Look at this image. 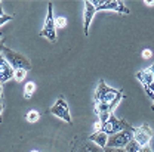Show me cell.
Returning a JSON list of instances; mask_svg holds the SVG:
<instances>
[{
  "instance_id": "obj_1",
  "label": "cell",
  "mask_w": 154,
  "mask_h": 152,
  "mask_svg": "<svg viewBox=\"0 0 154 152\" xmlns=\"http://www.w3.org/2000/svg\"><path fill=\"white\" fill-rule=\"evenodd\" d=\"M123 97V90H116L113 87H108L104 80L98 83L95 90V103H110L114 109L119 105V102Z\"/></svg>"
},
{
  "instance_id": "obj_2",
  "label": "cell",
  "mask_w": 154,
  "mask_h": 152,
  "mask_svg": "<svg viewBox=\"0 0 154 152\" xmlns=\"http://www.w3.org/2000/svg\"><path fill=\"white\" fill-rule=\"evenodd\" d=\"M2 55L9 62V65L14 68V71H17V70L30 71L31 70V64H30V61L24 55H21V53H18V52H15V50H12V49H9V47H6V46L3 47Z\"/></svg>"
},
{
  "instance_id": "obj_3",
  "label": "cell",
  "mask_w": 154,
  "mask_h": 152,
  "mask_svg": "<svg viewBox=\"0 0 154 152\" xmlns=\"http://www.w3.org/2000/svg\"><path fill=\"white\" fill-rule=\"evenodd\" d=\"M134 129L135 127H132L128 121L119 120V118H116L114 115L111 114L110 118L101 126V129H99L98 132H102V133L108 134V136H113V134L120 133V132H123V130H134Z\"/></svg>"
},
{
  "instance_id": "obj_4",
  "label": "cell",
  "mask_w": 154,
  "mask_h": 152,
  "mask_svg": "<svg viewBox=\"0 0 154 152\" xmlns=\"http://www.w3.org/2000/svg\"><path fill=\"white\" fill-rule=\"evenodd\" d=\"M94 6H95V10L101 12V10H114L119 13H123V15H129L131 13V9L125 4V1H120V0H92Z\"/></svg>"
},
{
  "instance_id": "obj_5",
  "label": "cell",
  "mask_w": 154,
  "mask_h": 152,
  "mask_svg": "<svg viewBox=\"0 0 154 152\" xmlns=\"http://www.w3.org/2000/svg\"><path fill=\"white\" fill-rule=\"evenodd\" d=\"M40 37H46L52 43L57 41V25H55V18H54V4L52 3H48V16L45 19L43 30L40 31Z\"/></svg>"
},
{
  "instance_id": "obj_6",
  "label": "cell",
  "mask_w": 154,
  "mask_h": 152,
  "mask_svg": "<svg viewBox=\"0 0 154 152\" xmlns=\"http://www.w3.org/2000/svg\"><path fill=\"white\" fill-rule=\"evenodd\" d=\"M134 139V130H123L120 133L108 136V142L107 146L108 148H122L125 149V146Z\"/></svg>"
},
{
  "instance_id": "obj_7",
  "label": "cell",
  "mask_w": 154,
  "mask_h": 152,
  "mask_svg": "<svg viewBox=\"0 0 154 152\" xmlns=\"http://www.w3.org/2000/svg\"><path fill=\"white\" fill-rule=\"evenodd\" d=\"M51 112L58 117V118H61V120H64L65 123H68V124H71V114H70V109H68V105H67V102H65V99H64V96H59L57 100V103L51 108Z\"/></svg>"
},
{
  "instance_id": "obj_8",
  "label": "cell",
  "mask_w": 154,
  "mask_h": 152,
  "mask_svg": "<svg viewBox=\"0 0 154 152\" xmlns=\"http://www.w3.org/2000/svg\"><path fill=\"white\" fill-rule=\"evenodd\" d=\"M134 139L141 146H147L150 143V140L153 139V130L148 127V124H144L138 129H134Z\"/></svg>"
},
{
  "instance_id": "obj_9",
  "label": "cell",
  "mask_w": 154,
  "mask_h": 152,
  "mask_svg": "<svg viewBox=\"0 0 154 152\" xmlns=\"http://www.w3.org/2000/svg\"><path fill=\"white\" fill-rule=\"evenodd\" d=\"M85 10H83V31H85V36H89V25L94 19V15H95V6L92 1L89 0H85Z\"/></svg>"
},
{
  "instance_id": "obj_10",
  "label": "cell",
  "mask_w": 154,
  "mask_h": 152,
  "mask_svg": "<svg viewBox=\"0 0 154 152\" xmlns=\"http://www.w3.org/2000/svg\"><path fill=\"white\" fill-rule=\"evenodd\" d=\"M15 76L14 68L9 65V62L5 59L3 55H0V83H6L9 80H12Z\"/></svg>"
},
{
  "instance_id": "obj_11",
  "label": "cell",
  "mask_w": 154,
  "mask_h": 152,
  "mask_svg": "<svg viewBox=\"0 0 154 152\" xmlns=\"http://www.w3.org/2000/svg\"><path fill=\"white\" fill-rule=\"evenodd\" d=\"M89 142H94L96 146H99L101 149L107 148V142H108V134L102 133V132H95L89 136Z\"/></svg>"
},
{
  "instance_id": "obj_12",
  "label": "cell",
  "mask_w": 154,
  "mask_h": 152,
  "mask_svg": "<svg viewBox=\"0 0 154 152\" xmlns=\"http://www.w3.org/2000/svg\"><path fill=\"white\" fill-rule=\"evenodd\" d=\"M136 78L141 81V84H148V86L154 81V76L148 71V70H147V68H145V70L138 71V73H136Z\"/></svg>"
},
{
  "instance_id": "obj_13",
  "label": "cell",
  "mask_w": 154,
  "mask_h": 152,
  "mask_svg": "<svg viewBox=\"0 0 154 152\" xmlns=\"http://www.w3.org/2000/svg\"><path fill=\"white\" fill-rule=\"evenodd\" d=\"M34 92H36V83H33V81L25 83V86H24V99H30L34 95Z\"/></svg>"
},
{
  "instance_id": "obj_14",
  "label": "cell",
  "mask_w": 154,
  "mask_h": 152,
  "mask_svg": "<svg viewBox=\"0 0 154 152\" xmlns=\"http://www.w3.org/2000/svg\"><path fill=\"white\" fill-rule=\"evenodd\" d=\"M141 148H142V146H141V145H139L135 139H132V140H131V142L125 146V151H126V152H139V149H141Z\"/></svg>"
},
{
  "instance_id": "obj_15",
  "label": "cell",
  "mask_w": 154,
  "mask_h": 152,
  "mask_svg": "<svg viewBox=\"0 0 154 152\" xmlns=\"http://www.w3.org/2000/svg\"><path fill=\"white\" fill-rule=\"evenodd\" d=\"M38 118H40V114H38L37 111H30L28 114L25 115V120L28 123H37Z\"/></svg>"
},
{
  "instance_id": "obj_16",
  "label": "cell",
  "mask_w": 154,
  "mask_h": 152,
  "mask_svg": "<svg viewBox=\"0 0 154 152\" xmlns=\"http://www.w3.org/2000/svg\"><path fill=\"white\" fill-rule=\"evenodd\" d=\"M79 152H102V151H101L99 146H94V145L89 143V145H85Z\"/></svg>"
},
{
  "instance_id": "obj_17",
  "label": "cell",
  "mask_w": 154,
  "mask_h": 152,
  "mask_svg": "<svg viewBox=\"0 0 154 152\" xmlns=\"http://www.w3.org/2000/svg\"><path fill=\"white\" fill-rule=\"evenodd\" d=\"M27 73H28V71H25V70H17L14 78H15L17 81H22V80L25 78V76H27Z\"/></svg>"
},
{
  "instance_id": "obj_18",
  "label": "cell",
  "mask_w": 154,
  "mask_h": 152,
  "mask_svg": "<svg viewBox=\"0 0 154 152\" xmlns=\"http://www.w3.org/2000/svg\"><path fill=\"white\" fill-rule=\"evenodd\" d=\"M55 25H57V28H64L67 25V19L64 16H58V18H55Z\"/></svg>"
},
{
  "instance_id": "obj_19",
  "label": "cell",
  "mask_w": 154,
  "mask_h": 152,
  "mask_svg": "<svg viewBox=\"0 0 154 152\" xmlns=\"http://www.w3.org/2000/svg\"><path fill=\"white\" fill-rule=\"evenodd\" d=\"M14 16L12 15H3V16H0V27L3 25V24H6L8 21H12Z\"/></svg>"
},
{
  "instance_id": "obj_20",
  "label": "cell",
  "mask_w": 154,
  "mask_h": 152,
  "mask_svg": "<svg viewBox=\"0 0 154 152\" xmlns=\"http://www.w3.org/2000/svg\"><path fill=\"white\" fill-rule=\"evenodd\" d=\"M104 152H126L125 149H122V148H104Z\"/></svg>"
},
{
  "instance_id": "obj_21",
  "label": "cell",
  "mask_w": 154,
  "mask_h": 152,
  "mask_svg": "<svg viewBox=\"0 0 154 152\" xmlns=\"http://www.w3.org/2000/svg\"><path fill=\"white\" fill-rule=\"evenodd\" d=\"M151 56H153V53H151L150 49H144V50H142V58H144V59H148V58H151Z\"/></svg>"
},
{
  "instance_id": "obj_22",
  "label": "cell",
  "mask_w": 154,
  "mask_h": 152,
  "mask_svg": "<svg viewBox=\"0 0 154 152\" xmlns=\"http://www.w3.org/2000/svg\"><path fill=\"white\" fill-rule=\"evenodd\" d=\"M139 152H153V151H151L150 146H142V148L139 149Z\"/></svg>"
},
{
  "instance_id": "obj_23",
  "label": "cell",
  "mask_w": 154,
  "mask_h": 152,
  "mask_svg": "<svg viewBox=\"0 0 154 152\" xmlns=\"http://www.w3.org/2000/svg\"><path fill=\"white\" fill-rule=\"evenodd\" d=\"M147 70H148V71H150V73H151V74H153V76H154V64H153V65H151V67H148Z\"/></svg>"
},
{
  "instance_id": "obj_24",
  "label": "cell",
  "mask_w": 154,
  "mask_h": 152,
  "mask_svg": "<svg viewBox=\"0 0 154 152\" xmlns=\"http://www.w3.org/2000/svg\"><path fill=\"white\" fill-rule=\"evenodd\" d=\"M3 47H5V44H3V40H0V55H2V52H3Z\"/></svg>"
},
{
  "instance_id": "obj_25",
  "label": "cell",
  "mask_w": 154,
  "mask_h": 152,
  "mask_svg": "<svg viewBox=\"0 0 154 152\" xmlns=\"http://www.w3.org/2000/svg\"><path fill=\"white\" fill-rule=\"evenodd\" d=\"M3 15H6V13L3 12V9H2V4H0V16H3Z\"/></svg>"
},
{
  "instance_id": "obj_26",
  "label": "cell",
  "mask_w": 154,
  "mask_h": 152,
  "mask_svg": "<svg viewBox=\"0 0 154 152\" xmlns=\"http://www.w3.org/2000/svg\"><path fill=\"white\" fill-rule=\"evenodd\" d=\"M2 112H3V105H2V100H0V117H2Z\"/></svg>"
},
{
  "instance_id": "obj_27",
  "label": "cell",
  "mask_w": 154,
  "mask_h": 152,
  "mask_svg": "<svg viewBox=\"0 0 154 152\" xmlns=\"http://www.w3.org/2000/svg\"><path fill=\"white\" fill-rule=\"evenodd\" d=\"M150 89H151V92H153V93H154V81H153V83H151V84H150Z\"/></svg>"
},
{
  "instance_id": "obj_28",
  "label": "cell",
  "mask_w": 154,
  "mask_h": 152,
  "mask_svg": "<svg viewBox=\"0 0 154 152\" xmlns=\"http://www.w3.org/2000/svg\"><path fill=\"white\" fill-rule=\"evenodd\" d=\"M145 4H148V6H153L154 1H145Z\"/></svg>"
},
{
  "instance_id": "obj_29",
  "label": "cell",
  "mask_w": 154,
  "mask_h": 152,
  "mask_svg": "<svg viewBox=\"0 0 154 152\" xmlns=\"http://www.w3.org/2000/svg\"><path fill=\"white\" fill-rule=\"evenodd\" d=\"M0 99H2V83H0Z\"/></svg>"
},
{
  "instance_id": "obj_30",
  "label": "cell",
  "mask_w": 154,
  "mask_h": 152,
  "mask_svg": "<svg viewBox=\"0 0 154 152\" xmlns=\"http://www.w3.org/2000/svg\"><path fill=\"white\" fill-rule=\"evenodd\" d=\"M151 109H153V111H154V103H153V106H151Z\"/></svg>"
},
{
  "instance_id": "obj_31",
  "label": "cell",
  "mask_w": 154,
  "mask_h": 152,
  "mask_svg": "<svg viewBox=\"0 0 154 152\" xmlns=\"http://www.w3.org/2000/svg\"><path fill=\"white\" fill-rule=\"evenodd\" d=\"M31 152H37V151H31Z\"/></svg>"
},
{
  "instance_id": "obj_32",
  "label": "cell",
  "mask_w": 154,
  "mask_h": 152,
  "mask_svg": "<svg viewBox=\"0 0 154 152\" xmlns=\"http://www.w3.org/2000/svg\"><path fill=\"white\" fill-rule=\"evenodd\" d=\"M0 4H2V3H0Z\"/></svg>"
}]
</instances>
